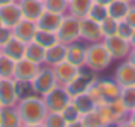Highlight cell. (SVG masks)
I'll return each instance as SVG.
<instances>
[{
    "label": "cell",
    "mask_w": 135,
    "mask_h": 127,
    "mask_svg": "<svg viewBox=\"0 0 135 127\" xmlns=\"http://www.w3.org/2000/svg\"><path fill=\"white\" fill-rule=\"evenodd\" d=\"M16 108L21 115L22 124H43L46 114H48L43 96H40L36 93L29 94L26 98H21L17 101Z\"/></svg>",
    "instance_id": "cell-1"
},
{
    "label": "cell",
    "mask_w": 135,
    "mask_h": 127,
    "mask_svg": "<svg viewBox=\"0 0 135 127\" xmlns=\"http://www.w3.org/2000/svg\"><path fill=\"white\" fill-rule=\"evenodd\" d=\"M111 62H113V58L103 41L89 43V47H86V67L91 69L92 72L106 70L111 65Z\"/></svg>",
    "instance_id": "cell-2"
},
{
    "label": "cell",
    "mask_w": 135,
    "mask_h": 127,
    "mask_svg": "<svg viewBox=\"0 0 135 127\" xmlns=\"http://www.w3.org/2000/svg\"><path fill=\"white\" fill-rule=\"evenodd\" d=\"M87 93L92 96V100L96 103H111V101L118 100L122 88L115 83V81H108V79H94L91 83Z\"/></svg>",
    "instance_id": "cell-3"
},
{
    "label": "cell",
    "mask_w": 135,
    "mask_h": 127,
    "mask_svg": "<svg viewBox=\"0 0 135 127\" xmlns=\"http://www.w3.org/2000/svg\"><path fill=\"white\" fill-rule=\"evenodd\" d=\"M56 36H58V41L63 45H70L75 43V41L80 40V26H79V19L70 14H65L62 19V24H60L58 31H56Z\"/></svg>",
    "instance_id": "cell-4"
},
{
    "label": "cell",
    "mask_w": 135,
    "mask_h": 127,
    "mask_svg": "<svg viewBox=\"0 0 135 127\" xmlns=\"http://www.w3.org/2000/svg\"><path fill=\"white\" fill-rule=\"evenodd\" d=\"M33 84V91L40 96H45L48 91H51L56 86V77L53 72V67L50 65H41L38 74L34 76V79L31 81Z\"/></svg>",
    "instance_id": "cell-5"
},
{
    "label": "cell",
    "mask_w": 135,
    "mask_h": 127,
    "mask_svg": "<svg viewBox=\"0 0 135 127\" xmlns=\"http://www.w3.org/2000/svg\"><path fill=\"white\" fill-rule=\"evenodd\" d=\"M43 100H45V105H46V108H48V112L60 114V112H62L63 108H65L67 105L70 103V100H72V98L69 96L65 86H60V84H56V86L53 88L51 91H48V93L45 94Z\"/></svg>",
    "instance_id": "cell-6"
},
{
    "label": "cell",
    "mask_w": 135,
    "mask_h": 127,
    "mask_svg": "<svg viewBox=\"0 0 135 127\" xmlns=\"http://www.w3.org/2000/svg\"><path fill=\"white\" fill-rule=\"evenodd\" d=\"M94 79H96V72H92L91 69H87V67L84 65L82 69H80V72L77 74V76L65 86V89H67V93H69V96L74 98V96H77V94L86 93V91L89 89L91 83H92Z\"/></svg>",
    "instance_id": "cell-7"
},
{
    "label": "cell",
    "mask_w": 135,
    "mask_h": 127,
    "mask_svg": "<svg viewBox=\"0 0 135 127\" xmlns=\"http://www.w3.org/2000/svg\"><path fill=\"white\" fill-rule=\"evenodd\" d=\"M103 43L108 48L109 55H111L113 60H123V58H128V53L132 50V45L128 40L118 36V34H113V36L103 38Z\"/></svg>",
    "instance_id": "cell-8"
},
{
    "label": "cell",
    "mask_w": 135,
    "mask_h": 127,
    "mask_svg": "<svg viewBox=\"0 0 135 127\" xmlns=\"http://www.w3.org/2000/svg\"><path fill=\"white\" fill-rule=\"evenodd\" d=\"M79 26H80V40L87 41V43L103 41V33L99 22L92 21L91 17H82V19H79Z\"/></svg>",
    "instance_id": "cell-9"
},
{
    "label": "cell",
    "mask_w": 135,
    "mask_h": 127,
    "mask_svg": "<svg viewBox=\"0 0 135 127\" xmlns=\"http://www.w3.org/2000/svg\"><path fill=\"white\" fill-rule=\"evenodd\" d=\"M116 84L120 88H128L135 86V65L130 60L122 62L115 70V77H113Z\"/></svg>",
    "instance_id": "cell-10"
},
{
    "label": "cell",
    "mask_w": 135,
    "mask_h": 127,
    "mask_svg": "<svg viewBox=\"0 0 135 127\" xmlns=\"http://www.w3.org/2000/svg\"><path fill=\"white\" fill-rule=\"evenodd\" d=\"M53 72H55V77H56V84L60 86H67L77 74L80 72V69L74 64H70L69 60H63L56 65H53Z\"/></svg>",
    "instance_id": "cell-11"
},
{
    "label": "cell",
    "mask_w": 135,
    "mask_h": 127,
    "mask_svg": "<svg viewBox=\"0 0 135 127\" xmlns=\"http://www.w3.org/2000/svg\"><path fill=\"white\" fill-rule=\"evenodd\" d=\"M40 64H34L27 60L26 57L16 62V70H14V79L16 81H33L34 76L40 70Z\"/></svg>",
    "instance_id": "cell-12"
},
{
    "label": "cell",
    "mask_w": 135,
    "mask_h": 127,
    "mask_svg": "<svg viewBox=\"0 0 135 127\" xmlns=\"http://www.w3.org/2000/svg\"><path fill=\"white\" fill-rule=\"evenodd\" d=\"M22 19V12L17 2H10L5 5H0V21L3 26L7 28H14L19 21Z\"/></svg>",
    "instance_id": "cell-13"
},
{
    "label": "cell",
    "mask_w": 135,
    "mask_h": 127,
    "mask_svg": "<svg viewBox=\"0 0 135 127\" xmlns=\"http://www.w3.org/2000/svg\"><path fill=\"white\" fill-rule=\"evenodd\" d=\"M12 29H14V36L16 38H19L21 41H24V43H29V41L34 40V34H36V31H38V26H36L34 21H29V19H24L22 17Z\"/></svg>",
    "instance_id": "cell-14"
},
{
    "label": "cell",
    "mask_w": 135,
    "mask_h": 127,
    "mask_svg": "<svg viewBox=\"0 0 135 127\" xmlns=\"http://www.w3.org/2000/svg\"><path fill=\"white\" fill-rule=\"evenodd\" d=\"M16 94V81L14 79H0V103L2 107H16L17 105Z\"/></svg>",
    "instance_id": "cell-15"
},
{
    "label": "cell",
    "mask_w": 135,
    "mask_h": 127,
    "mask_svg": "<svg viewBox=\"0 0 135 127\" xmlns=\"http://www.w3.org/2000/svg\"><path fill=\"white\" fill-rule=\"evenodd\" d=\"M65 14H56V12H50V10L45 9V12L40 16V19L36 21V26L38 29H43V31H51V33H56L62 24V19Z\"/></svg>",
    "instance_id": "cell-16"
},
{
    "label": "cell",
    "mask_w": 135,
    "mask_h": 127,
    "mask_svg": "<svg viewBox=\"0 0 135 127\" xmlns=\"http://www.w3.org/2000/svg\"><path fill=\"white\" fill-rule=\"evenodd\" d=\"M21 7V12H22L24 19H29L36 22L40 19V16L45 12V3L41 0H21L17 2Z\"/></svg>",
    "instance_id": "cell-17"
},
{
    "label": "cell",
    "mask_w": 135,
    "mask_h": 127,
    "mask_svg": "<svg viewBox=\"0 0 135 127\" xmlns=\"http://www.w3.org/2000/svg\"><path fill=\"white\" fill-rule=\"evenodd\" d=\"M65 60H69L70 64L77 65L79 69H82L86 65V47L80 45L79 41L67 45V58Z\"/></svg>",
    "instance_id": "cell-18"
},
{
    "label": "cell",
    "mask_w": 135,
    "mask_h": 127,
    "mask_svg": "<svg viewBox=\"0 0 135 127\" xmlns=\"http://www.w3.org/2000/svg\"><path fill=\"white\" fill-rule=\"evenodd\" d=\"M2 53L17 62V60H21V58H24V55H26V43L14 36L9 43H5L2 47Z\"/></svg>",
    "instance_id": "cell-19"
},
{
    "label": "cell",
    "mask_w": 135,
    "mask_h": 127,
    "mask_svg": "<svg viewBox=\"0 0 135 127\" xmlns=\"http://www.w3.org/2000/svg\"><path fill=\"white\" fill-rule=\"evenodd\" d=\"M67 58V45L63 43H55L53 47L46 48V53H45V65H56V64L63 62Z\"/></svg>",
    "instance_id": "cell-20"
},
{
    "label": "cell",
    "mask_w": 135,
    "mask_h": 127,
    "mask_svg": "<svg viewBox=\"0 0 135 127\" xmlns=\"http://www.w3.org/2000/svg\"><path fill=\"white\" fill-rule=\"evenodd\" d=\"M22 120L16 107H2L0 108V127H21Z\"/></svg>",
    "instance_id": "cell-21"
},
{
    "label": "cell",
    "mask_w": 135,
    "mask_h": 127,
    "mask_svg": "<svg viewBox=\"0 0 135 127\" xmlns=\"http://www.w3.org/2000/svg\"><path fill=\"white\" fill-rule=\"evenodd\" d=\"M94 0H70L69 2V12L70 16L77 17V19H82V17H87Z\"/></svg>",
    "instance_id": "cell-22"
},
{
    "label": "cell",
    "mask_w": 135,
    "mask_h": 127,
    "mask_svg": "<svg viewBox=\"0 0 135 127\" xmlns=\"http://www.w3.org/2000/svg\"><path fill=\"white\" fill-rule=\"evenodd\" d=\"M72 103L77 107V110L80 112V115H86L89 114V112L96 110V107H98V103H96L94 100H92V96L89 93H82V94H77V96L72 98Z\"/></svg>",
    "instance_id": "cell-23"
},
{
    "label": "cell",
    "mask_w": 135,
    "mask_h": 127,
    "mask_svg": "<svg viewBox=\"0 0 135 127\" xmlns=\"http://www.w3.org/2000/svg\"><path fill=\"white\" fill-rule=\"evenodd\" d=\"M45 53H46V48H43L41 45H38L36 41L26 43V55H24V57H26L27 60H31L34 64H40V65H45Z\"/></svg>",
    "instance_id": "cell-24"
},
{
    "label": "cell",
    "mask_w": 135,
    "mask_h": 127,
    "mask_svg": "<svg viewBox=\"0 0 135 127\" xmlns=\"http://www.w3.org/2000/svg\"><path fill=\"white\" fill-rule=\"evenodd\" d=\"M130 9V3L128 2H123V0H113L111 3L108 5V16L113 17L116 21H122L127 17Z\"/></svg>",
    "instance_id": "cell-25"
},
{
    "label": "cell",
    "mask_w": 135,
    "mask_h": 127,
    "mask_svg": "<svg viewBox=\"0 0 135 127\" xmlns=\"http://www.w3.org/2000/svg\"><path fill=\"white\" fill-rule=\"evenodd\" d=\"M96 112L99 114L103 124H104L106 127L108 125H118V122H122V120H118V117H116L115 114H113V110L109 108L108 103H99L98 107H96Z\"/></svg>",
    "instance_id": "cell-26"
},
{
    "label": "cell",
    "mask_w": 135,
    "mask_h": 127,
    "mask_svg": "<svg viewBox=\"0 0 135 127\" xmlns=\"http://www.w3.org/2000/svg\"><path fill=\"white\" fill-rule=\"evenodd\" d=\"M38 45H41L43 48H50L53 47L55 43H58V36L56 33H51V31H43V29H38L36 34H34V40Z\"/></svg>",
    "instance_id": "cell-27"
},
{
    "label": "cell",
    "mask_w": 135,
    "mask_h": 127,
    "mask_svg": "<svg viewBox=\"0 0 135 127\" xmlns=\"http://www.w3.org/2000/svg\"><path fill=\"white\" fill-rule=\"evenodd\" d=\"M16 60L9 58L7 55H0V79H14Z\"/></svg>",
    "instance_id": "cell-28"
},
{
    "label": "cell",
    "mask_w": 135,
    "mask_h": 127,
    "mask_svg": "<svg viewBox=\"0 0 135 127\" xmlns=\"http://www.w3.org/2000/svg\"><path fill=\"white\" fill-rule=\"evenodd\" d=\"M120 100H122V103L127 107V110L132 112L133 108H135V86L122 88V93H120Z\"/></svg>",
    "instance_id": "cell-29"
},
{
    "label": "cell",
    "mask_w": 135,
    "mask_h": 127,
    "mask_svg": "<svg viewBox=\"0 0 135 127\" xmlns=\"http://www.w3.org/2000/svg\"><path fill=\"white\" fill-rule=\"evenodd\" d=\"M45 9L56 14H67L69 12V2L67 0H43Z\"/></svg>",
    "instance_id": "cell-30"
},
{
    "label": "cell",
    "mask_w": 135,
    "mask_h": 127,
    "mask_svg": "<svg viewBox=\"0 0 135 127\" xmlns=\"http://www.w3.org/2000/svg\"><path fill=\"white\" fill-rule=\"evenodd\" d=\"M99 26H101L103 38H108V36H113V34H116V31H118V21L108 16L106 19H103L101 22H99Z\"/></svg>",
    "instance_id": "cell-31"
},
{
    "label": "cell",
    "mask_w": 135,
    "mask_h": 127,
    "mask_svg": "<svg viewBox=\"0 0 135 127\" xmlns=\"http://www.w3.org/2000/svg\"><path fill=\"white\" fill-rule=\"evenodd\" d=\"M87 17H91L92 21H96V22H101L103 19H106L108 17V7L106 5H101V3H92L89 14H87Z\"/></svg>",
    "instance_id": "cell-32"
},
{
    "label": "cell",
    "mask_w": 135,
    "mask_h": 127,
    "mask_svg": "<svg viewBox=\"0 0 135 127\" xmlns=\"http://www.w3.org/2000/svg\"><path fill=\"white\" fill-rule=\"evenodd\" d=\"M60 114H62V117H63V119H65L67 124H70V122H75V120H80V119H82L80 112L77 110V107L72 103V100H70V103L67 105V107L63 108Z\"/></svg>",
    "instance_id": "cell-33"
},
{
    "label": "cell",
    "mask_w": 135,
    "mask_h": 127,
    "mask_svg": "<svg viewBox=\"0 0 135 127\" xmlns=\"http://www.w3.org/2000/svg\"><path fill=\"white\" fill-rule=\"evenodd\" d=\"M45 127H67L65 119L62 117V114H55V112H48L43 120Z\"/></svg>",
    "instance_id": "cell-34"
},
{
    "label": "cell",
    "mask_w": 135,
    "mask_h": 127,
    "mask_svg": "<svg viewBox=\"0 0 135 127\" xmlns=\"http://www.w3.org/2000/svg\"><path fill=\"white\" fill-rule=\"evenodd\" d=\"M16 81V79H14ZM33 84L31 81H16V94H17V100L21 98H26L29 94H33Z\"/></svg>",
    "instance_id": "cell-35"
},
{
    "label": "cell",
    "mask_w": 135,
    "mask_h": 127,
    "mask_svg": "<svg viewBox=\"0 0 135 127\" xmlns=\"http://www.w3.org/2000/svg\"><path fill=\"white\" fill-rule=\"evenodd\" d=\"M80 120H82V124L86 127H106L104 124H103L101 117H99V114L96 110H92V112H89V114L82 115Z\"/></svg>",
    "instance_id": "cell-36"
},
{
    "label": "cell",
    "mask_w": 135,
    "mask_h": 127,
    "mask_svg": "<svg viewBox=\"0 0 135 127\" xmlns=\"http://www.w3.org/2000/svg\"><path fill=\"white\" fill-rule=\"evenodd\" d=\"M133 29L135 28L132 24H128L125 19H122V21H118V31H116V34L130 41V38H132V34H133Z\"/></svg>",
    "instance_id": "cell-37"
},
{
    "label": "cell",
    "mask_w": 135,
    "mask_h": 127,
    "mask_svg": "<svg viewBox=\"0 0 135 127\" xmlns=\"http://www.w3.org/2000/svg\"><path fill=\"white\" fill-rule=\"evenodd\" d=\"M14 38V29L7 26H0V47H3L5 43H9Z\"/></svg>",
    "instance_id": "cell-38"
},
{
    "label": "cell",
    "mask_w": 135,
    "mask_h": 127,
    "mask_svg": "<svg viewBox=\"0 0 135 127\" xmlns=\"http://www.w3.org/2000/svg\"><path fill=\"white\" fill-rule=\"evenodd\" d=\"M125 21H127L128 24H132V26L135 28V5H130V9H128V14H127Z\"/></svg>",
    "instance_id": "cell-39"
},
{
    "label": "cell",
    "mask_w": 135,
    "mask_h": 127,
    "mask_svg": "<svg viewBox=\"0 0 135 127\" xmlns=\"http://www.w3.org/2000/svg\"><path fill=\"white\" fill-rule=\"evenodd\" d=\"M116 127H135V124L128 119V120H122V122H118V125H116Z\"/></svg>",
    "instance_id": "cell-40"
},
{
    "label": "cell",
    "mask_w": 135,
    "mask_h": 127,
    "mask_svg": "<svg viewBox=\"0 0 135 127\" xmlns=\"http://www.w3.org/2000/svg\"><path fill=\"white\" fill-rule=\"evenodd\" d=\"M67 127H86L82 124V120H75V122H70V124H67Z\"/></svg>",
    "instance_id": "cell-41"
},
{
    "label": "cell",
    "mask_w": 135,
    "mask_h": 127,
    "mask_svg": "<svg viewBox=\"0 0 135 127\" xmlns=\"http://www.w3.org/2000/svg\"><path fill=\"white\" fill-rule=\"evenodd\" d=\"M128 60L135 65V47H132V50H130V53H128Z\"/></svg>",
    "instance_id": "cell-42"
},
{
    "label": "cell",
    "mask_w": 135,
    "mask_h": 127,
    "mask_svg": "<svg viewBox=\"0 0 135 127\" xmlns=\"http://www.w3.org/2000/svg\"><path fill=\"white\" fill-rule=\"evenodd\" d=\"M94 2H96V3H101V5H106V7H108L109 3L113 2V0H94Z\"/></svg>",
    "instance_id": "cell-43"
},
{
    "label": "cell",
    "mask_w": 135,
    "mask_h": 127,
    "mask_svg": "<svg viewBox=\"0 0 135 127\" xmlns=\"http://www.w3.org/2000/svg\"><path fill=\"white\" fill-rule=\"evenodd\" d=\"M21 127H45L43 124H22Z\"/></svg>",
    "instance_id": "cell-44"
},
{
    "label": "cell",
    "mask_w": 135,
    "mask_h": 127,
    "mask_svg": "<svg viewBox=\"0 0 135 127\" xmlns=\"http://www.w3.org/2000/svg\"><path fill=\"white\" fill-rule=\"evenodd\" d=\"M128 114H130V120H132L133 124H135V108H133L132 112H128Z\"/></svg>",
    "instance_id": "cell-45"
},
{
    "label": "cell",
    "mask_w": 135,
    "mask_h": 127,
    "mask_svg": "<svg viewBox=\"0 0 135 127\" xmlns=\"http://www.w3.org/2000/svg\"><path fill=\"white\" fill-rule=\"evenodd\" d=\"M130 45H132V47H135V29H133V34H132V38H130Z\"/></svg>",
    "instance_id": "cell-46"
},
{
    "label": "cell",
    "mask_w": 135,
    "mask_h": 127,
    "mask_svg": "<svg viewBox=\"0 0 135 127\" xmlns=\"http://www.w3.org/2000/svg\"><path fill=\"white\" fill-rule=\"evenodd\" d=\"M10 2H14V0H0V5H5V3H10Z\"/></svg>",
    "instance_id": "cell-47"
},
{
    "label": "cell",
    "mask_w": 135,
    "mask_h": 127,
    "mask_svg": "<svg viewBox=\"0 0 135 127\" xmlns=\"http://www.w3.org/2000/svg\"><path fill=\"white\" fill-rule=\"evenodd\" d=\"M123 2H128L130 3V2H133V0H123Z\"/></svg>",
    "instance_id": "cell-48"
},
{
    "label": "cell",
    "mask_w": 135,
    "mask_h": 127,
    "mask_svg": "<svg viewBox=\"0 0 135 127\" xmlns=\"http://www.w3.org/2000/svg\"><path fill=\"white\" fill-rule=\"evenodd\" d=\"M0 55H2V47H0Z\"/></svg>",
    "instance_id": "cell-49"
},
{
    "label": "cell",
    "mask_w": 135,
    "mask_h": 127,
    "mask_svg": "<svg viewBox=\"0 0 135 127\" xmlns=\"http://www.w3.org/2000/svg\"><path fill=\"white\" fill-rule=\"evenodd\" d=\"M108 127H116V125H108Z\"/></svg>",
    "instance_id": "cell-50"
},
{
    "label": "cell",
    "mask_w": 135,
    "mask_h": 127,
    "mask_svg": "<svg viewBox=\"0 0 135 127\" xmlns=\"http://www.w3.org/2000/svg\"><path fill=\"white\" fill-rule=\"evenodd\" d=\"M0 26H3V24H2V21H0Z\"/></svg>",
    "instance_id": "cell-51"
},
{
    "label": "cell",
    "mask_w": 135,
    "mask_h": 127,
    "mask_svg": "<svg viewBox=\"0 0 135 127\" xmlns=\"http://www.w3.org/2000/svg\"><path fill=\"white\" fill-rule=\"evenodd\" d=\"M14 2H21V0H14Z\"/></svg>",
    "instance_id": "cell-52"
},
{
    "label": "cell",
    "mask_w": 135,
    "mask_h": 127,
    "mask_svg": "<svg viewBox=\"0 0 135 127\" xmlns=\"http://www.w3.org/2000/svg\"><path fill=\"white\" fill-rule=\"evenodd\" d=\"M0 108H2V103H0Z\"/></svg>",
    "instance_id": "cell-53"
},
{
    "label": "cell",
    "mask_w": 135,
    "mask_h": 127,
    "mask_svg": "<svg viewBox=\"0 0 135 127\" xmlns=\"http://www.w3.org/2000/svg\"><path fill=\"white\" fill-rule=\"evenodd\" d=\"M67 2H70V0H67Z\"/></svg>",
    "instance_id": "cell-54"
},
{
    "label": "cell",
    "mask_w": 135,
    "mask_h": 127,
    "mask_svg": "<svg viewBox=\"0 0 135 127\" xmlns=\"http://www.w3.org/2000/svg\"><path fill=\"white\" fill-rule=\"evenodd\" d=\"M41 2H43V0H41Z\"/></svg>",
    "instance_id": "cell-55"
},
{
    "label": "cell",
    "mask_w": 135,
    "mask_h": 127,
    "mask_svg": "<svg viewBox=\"0 0 135 127\" xmlns=\"http://www.w3.org/2000/svg\"><path fill=\"white\" fill-rule=\"evenodd\" d=\"M133 2H135V0H133Z\"/></svg>",
    "instance_id": "cell-56"
}]
</instances>
